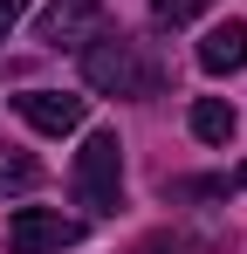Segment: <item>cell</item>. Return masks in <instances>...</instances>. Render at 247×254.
I'll return each instance as SVG.
<instances>
[{"mask_svg": "<svg viewBox=\"0 0 247 254\" xmlns=\"http://www.w3.org/2000/svg\"><path fill=\"white\" fill-rule=\"evenodd\" d=\"M82 83L103 89V96H151L165 83V62L130 35H96L82 48Z\"/></svg>", "mask_w": 247, "mask_h": 254, "instance_id": "obj_1", "label": "cell"}, {"mask_svg": "<svg viewBox=\"0 0 247 254\" xmlns=\"http://www.w3.org/2000/svg\"><path fill=\"white\" fill-rule=\"evenodd\" d=\"M69 186H76V199L89 213H117L124 206V144H117V130H89L82 137Z\"/></svg>", "mask_w": 247, "mask_h": 254, "instance_id": "obj_2", "label": "cell"}, {"mask_svg": "<svg viewBox=\"0 0 247 254\" xmlns=\"http://www.w3.org/2000/svg\"><path fill=\"white\" fill-rule=\"evenodd\" d=\"M82 241V220L62 206H14L7 220V254H62Z\"/></svg>", "mask_w": 247, "mask_h": 254, "instance_id": "obj_3", "label": "cell"}, {"mask_svg": "<svg viewBox=\"0 0 247 254\" xmlns=\"http://www.w3.org/2000/svg\"><path fill=\"white\" fill-rule=\"evenodd\" d=\"M35 35L41 48H89L96 35H110V14H103V0H48Z\"/></svg>", "mask_w": 247, "mask_h": 254, "instance_id": "obj_4", "label": "cell"}, {"mask_svg": "<svg viewBox=\"0 0 247 254\" xmlns=\"http://www.w3.org/2000/svg\"><path fill=\"white\" fill-rule=\"evenodd\" d=\"M14 110H21V124H35L41 137H69V130H82V117H89V96H69V89H28V96H14Z\"/></svg>", "mask_w": 247, "mask_h": 254, "instance_id": "obj_5", "label": "cell"}, {"mask_svg": "<svg viewBox=\"0 0 247 254\" xmlns=\"http://www.w3.org/2000/svg\"><path fill=\"white\" fill-rule=\"evenodd\" d=\"M199 69L206 76H241L247 69V21H213V28H206Z\"/></svg>", "mask_w": 247, "mask_h": 254, "instance_id": "obj_6", "label": "cell"}, {"mask_svg": "<svg viewBox=\"0 0 247 254\" xmlns=\"http://www.w3.org/2000/svg\"><path fill=\"white\" fill-rule=\"evenodd\" d=\"M234 130H241V117H234L227 96H199L192 103V137L199 144H234Z\"/></svg>", "mask_w": 247, "mask_h": 254, "instance_id": "obj_7", "label": "cell"}, {"mask_svg": "<svg viewBox=\"0 0 247 254\" xmlns=\"http://www.w3.org/2000/svg\"><path fill=\"white\" fill-rule=\"evenodd\" d=\"M41 186V158L35 151H0V199L7 192H35Z\"/></svg>", "mask_w": 247, "mask_h": 254, "instance_id": "obj_8", "label": "cell"}, {"mask_svg": "<svg viewBox=\"0 0 247 254\" xmlns=\"http://www.w3.org/2000/svg\"><path fill=\"white\" fill-rule=\"evenodd\" d=\"M213 0H151V21L158 28H185V21H199Z\"/></svg>", "mask_w": 247, "mask_h": 254, "instance_id": "obj_9", "label": "cell"}, {"mask_svg": "<svg viewBox=\"0 0 247 254\" xmlns=\"http://www.w3.org/2000/svg\"><path fill=\"white\" fill-rule=\"evenodd\" d=\"M21 14H28V0H0V42L14 35V21H21Z\"/></svg>", "mask_w": 247, "mask_h": 254, "instance_id": "obj_10", "label": "cell"}, {"mask_svg": "<svg viewBox=\"0 0 247 254\" xmlns=\"http://www.w3.org/2000/svg\"><path fill=\"white\" fill-rule=\"evenodd\" d=\"M234 186H247V165H241V172H234Z\"/></svg>", "mask_w": 247, "mask_h": 254, "instance_id": "obj_11", "label": "cell"}]
</instances>
